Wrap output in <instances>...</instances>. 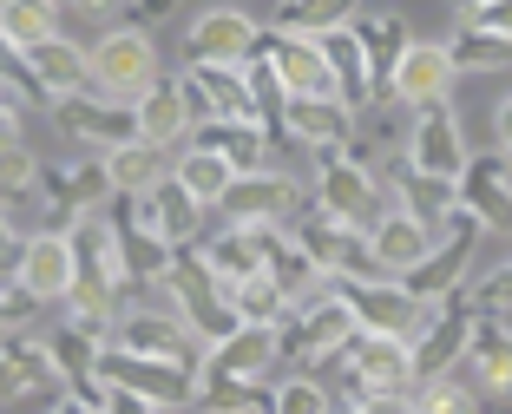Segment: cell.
I'll return each instance as SVG.
<instances>
[{"mask_svg":"<svg viewBox=\"0 0 512 414\" xmlns=\"http://www.w3.org/2000/svg\"><path fill=\"white\" fill-rule=\"evenodd\" d=\"M493 152H499V158H512V92L493 106Z\"/></svg>","mask_w":512,"mask_h":414,"instance_id":"obj_39","label":"cell"},{"mask_svg":"<svg viewBox=\"0 0 512 414\" xmlns=\"http://www.w3.org/2000/svg\"><path fill=\"white\" fill-rule=\"evenodd\" d=\"M276 138H296L316 158L348 152L355 145V112L342 99H283V119H276Z\"/></svg>","mask_w":512,"mask_h":414,"instance_id":"obj_16","label":"cell"},{"mask_svg":"<svg viewBox=\"0 0 512 414\" xmlns=\"http://www.w3.org/2000/svg\"><path fill=\"white\" fill-rule=\"evenodd\" d=\"M348 336H355V316H348V303L335 296V283L322 296H309V303H296L283 322H276L283 362H302V368H329L335 355L348 349Z\"/></svg>","mask_w":512,"mask_h":414,"instance_id":"obj_5","label":"cell"},{"mask_svg":"<svg viewBox=\"0 0 512 414\" xmlns=\"http://www.w3.org/2000/svg\"><path fill=\"white\" fill-rule=\"evenodd\" d=\"M184 99L197 119H256V92H250V66H184Z\"/></svg>","mask_w":512,"mask_h":414,"instance_id":"obj_14","label":"cell"},{"mask_svg":"<svg viewBox=\"0 0 512 414\" xmlns=\"http://www.w3.org/2000/svg\"><path fill=\"white\" fill-rule=\"evenodd\" d=\"M191 145L217 152L237 178H250V171H270V145H276V138L263 132L256 119H197L191 125Z\"/></svg>","mask_w":512,"mask_h":414,"instance_id":"obj_19","label":"cell"},{"mask_svg":"<svg viewBox=\"0 0 512 414\" xmlns=\"http://www.w3.org/2000/svg\"><path fill=\"white\" fill-rule=\"evenodd\" d=\"M119 349L125 355H158V362H184V368H191L197 336L184 329L178 316H171V309H138V316L119 322Z\"/></svg>","mask_w":512,"mask_h":414,"instance_id":"obj_21","label":"cell"},{"mask_svg":"<svg viewBox=\"0 0 512 414\" xmlns=\"http://www.w3.org/2000/svg\"><path fill=\"white\" fill-rule=\"evenodd\" d=\"M0 322H7V296H0Z\"/></svg>","mask_w":512,"mask_h":414,"instance_id":"obj_43","label":"cell"},{"mask_svg":"<svg viewBox=\"0 0 512 414\" xmlns=\"http://www.w3.org/2000/svg\"><path fill=\"white\" fill-rule=\"evenodd\" d=\"M355 14H362V0H283L276 7V27L302 33V40H322V33L355 27Z\"/></svg>","mask_w":512,"mask_h":414,"instance_id":"obj_30","label":"cell"},{"mask_svg":"<svg viewBox=\"0 0 512 414\" xmlns=\"http://www.w3.org/2000/svg\"><path fill=\"white\" fill-rule=\"evenodd\" d=\"M86 86L92 99H112V106H132L138 92L158 86V46L145 27H112L106 40L86 46Z\"/></svg>","mask_w":512,"mask_h":414,"instance_id":"obj_2","label":"cell"},{"mask_svg":"<svg viewBox=\"0 0 512 414\" xmlns=\"http://www.w3.org/2000/svg\"><path fill=\"white\" fill-rule=\"evenodd\" d=\"M197 125L191 99H184L178 79H158L151 92H138L132 99V138H145V145H158V152H171V145H184Z\"/></svg>","mask_w":512,"mask_h":414,"instance_id":"obj_18","label":"cell"},{"mask_svg":"<svg viewBox=\"0 0 512 414\" xmlns=\"http://www.w3.org/2000/svg\"><path fill=\"white\" fill-rule=\"evenodd\" d=\"M60 40V7L53 0H0V46L33 53V46Z\"/></svg>","mask_w":512,"mask_h":414,"instance_id":"obj_26","label":"cell"},{"mask_svg":"<svg viewBox=\"0 0 512 414\" xmlns=\"http://www.w3.org/2000/svg\"><path fill=\"white\" fill-rule=\"evenodd\" d=\"M256 40H263V27L243 7H211V14L191 20V60H204V66H250Z\"/></svg>","mask_w":512,"mask_h":414,"instance_id":"obj_17","label":"cell"},{"mask_svg":"<svg viewBox=\"0 0 512 414\" xmlns=\"http://www.w3.org/2000/svg\"><path fill=\"white\" fill-rule=\"evenodd\" d=\"M480 244H486V224H480L473 211H460V204H453L447 224L434 230V250H427V257L401 276V290H407V296H421V303H440V296L467 290V276H473V257H480Z\"/></svg>","mask_w":512,"mask_h":414,"instance_id":"obj_3","label":"cell"},{"mask_svg":"<svg viewBox=\"0 0 512 414\" xmlns=\"http://www.w3.org/2000/svg\"><path fill=\"white\" fill-rule=\"evenodd\" d=\"M14 145H20V119H14V106L0 99V152H14Z\"/></svg>","mask_w":512,"mask_h":414,"instance_id":"obj_40","label":"cell"},{"mask_svg":"<svg viewBox=\"0 0 512 414\" xmlns=\"http://www.w3.org/2000/svg\"><path fill=\"white\" fill-rule=\"evenodd\" d=\"M453 86H460V73H453L447 46L440 40H407V53L394 60L381 99H388V106H407V112H427V106H447Z\"/></svg>","mask_w":512,"mask_h":414,"instance_id":"obj_8","label":"cell"},{"mask_svg":"<svg viewBox=\"0 0 512 414\" xmlns=\"http://www.w3.org/2000/svg\"><path fill=\"white\" fill-rule=\"evenodd\" d=\"M53 414H99V401H79V395H66V401H60Z\"/></svg>","mask_w":512,"mask_h":414,"instance_id":"obj_41","label":"cell"},{"mask_svg":"<svg viewBox=\"0 0 512 414\" xmlns=\"http://www.w3.org/2000/svg\"><path fill=\"white\" fill-rule=\"evenodd\" d=\"M316 211H322V217H335L342 230H362V237L394 211V204H388V184L375 178V165H368L362 145H348V152H329V158L316 165Z\"/></svg>","mask_w":512,"mask_h":414,"instance_id":"obj_1","label":"cell"},{"mask_svg":"<svg viewBox=\"0 0 512 414\" xmlns=\"http://www.w3.org/2000/svg\"><path fill=\"white\" fill-rule=\"evenodd\" d=\"M316 46H322V66H329V79H335V99H342V106L362 119V112L381 99L375 73H368V60H362V40L342 27V33H322Z\"/></svg>","mask_w":512,"mask_h":414,"instance_id":"obj_22","label":"cell"},{"mask_svg":"<svg viewBox=\"0 0 512 414\" xmlns=\"http://www.w3.org/2000/svg\"><path fill=\"white\" fill-rule=\"evenodd\" d=\"M73 244L66 237H53V230H40V237H27L20 244V290L33 296V303H60V296H73Z\"/></svg>","mask_w":512,"mask_h":414,"instance_id":"obj_20","label":"cell"},{"mask_svg":"<svg viewBox=\"0 0 512 414\" xmlns=\"http://www.w3.org/2000/svg\"><path fill=\"white\" fill-rule=\"evenodd\" d=\"M473 296L453 290L440 296V303L421 309V329L407 336V362H414V382H434V375H453V362H460V349H467V329H473Z\"/></svg>","mask_w":512,"mask_h":414,"instance_id":"obj_6","label":"cell"},{"mask_svg":"<svg viewBox=\"0 0 512 414\" xmlns=\"http://www.w3.org/2000/svg\"><path fill=\"white\" fill-rule=\"evenodd\" d=\"M335 296L348 303V316H355V329L362 336H394L407 342L414 329H421V296H407L394 276H348V283H335Z\"/></svg>","mask_w":512,"mask_h":414,"instance_id":"obj_7","label":"cell"},{"mask_svg":"<svg viewBox=\"0 0 512 414\" xmlns=\"http://www.w3.org/2000/svg\"><path fill=\"white\" fill-rule=\"evenodd\" d=\"M66 125H73L79 138H92V145H125V138H132V106H112V99H86V92H79L73 106H66Z\"/></svg>","mask_w":512,"mask_h":414,"instance_id":"obj_32","label":"cell"},{"mask_svg":"<svg viewBox=\"0 0 512 414\" xmlns=\"http://www.w3.org/2000/svg\"><path fill=\"white\" fill-rule=\"evenodd\" d=\"M230 178H237V171H230L217 152H204V145H184V158H171V184H178L191 204H204V211H217V198L230 191Z\"/></svg>","mask_w":512,"mask_h":414,"instance_id":"obj_28","label":"cell"},{"mask_svg":"<svg viewBox=\"0 0 512 414\" xmlns=\"http://www.w3.org/2000/svg\"><path fill=\"white\" fill-rule=\"evenodd\" d=\"M460 165H467V132H460V119H453L447 106H427L414 112V132H407V171L414 178H460Z\"/></svg>","mask_w":512,"mask_h":414,"instance_id":"obj_12","label":"cell"},{"mask_svg":"<svg viewBox=\"0 0 512 414\" xmlns=\"http://www.w3.org/2000/svg\"><path fill=\"white\" fill-rule=\"evenodd\" d=\"M230 309H237V322H263V329H276V322L289 316L283 290H276L270 276H250V283H237V290H224Z\"/></svg>","mask_w":512,"mask_h":414,"instance_id":"obj_34","label":"cell"},{"mask_svg":"<svg viewBox=\"0 0 512 414\" xmlns=\"http://www.w3.org/2000/svg\"><path fill=\"white\" fill-rule=\"evenodd\" d=\"M27 60V73L40 79L46 92H60V99H79L86 92V53H79L73 40H46V46H33V53H20Z\"/></svg>","mask_w":512,"mask_h":414,"instance_id":"obj_29","label":"cell"},{"mask_svg":"<svg viewBox=\"0 0 512 414\" xmlns=\"http://www.w3.org/2000/svg\"><path fill=\"white\" fill-rule=\"evenodd\" d=\"M440 46H447L453 73H499V66H512V46L493 40V33H480V27H460L453 40H440Z\"/></svg>","mask_w":512,"mask_h":414,"instance_id":"obj_33","label":"cell"},{"mask_svg":"<svg viewBox=\"0 0 512 414\" xmlns=\"http://www.w3.org/2000/svg\"><path fill=\"white\" fill-rule=\"evenodd\" d=\"M335 368H342V395L348 401H394V395H414V362H407V342L394 336H348V349L335 355ZM342 401V408H348Z\"/></svg>","mask_w":512,"mask_h":414,"instance_id":"obj_4","label":"cell"},{"mask_svg":"<svg viewBox=\"0 0 512 414\" xmlns=\"http://www.w3.org/2000/svg\"><path fill=\"white\" fill-rule=\"evenodd\" d=\"M453 204L473 211L486 230L493 224H512V158L499 152H467L460 178H453Z\"/></svg>","mask_w":512,"mask_h":414,"instance_id":"obj_15","label":"cell"},{"mask_svg":"<svg viewBox=\"0 0 512 414\" xmlns=\"http://www.w3.org/2000/svg\"><path fill=\"white\" fill-rule=\"evenodd\" d=\"M256 60L270 66V79L283 86V99H335V79H329V66H322V46L302 40V33L263 27Z\"/></svg>","mask_w":512,"mask_h":414,"instance_id":"obj_10","label":"cell"},{"mask_svg":"<svg viewBox=\"0 0 512 414\" xmlns=\"http://www.w3.org/2000/svg\"><path fill=\"white\" fill-rule=\"evenodd\" d=\"M217 211L230 217V230H283L302 211V191L283 171H250V178H230V191L217 198Z\"/></svg>","mask_w":512,"mask_h":414,"instance_id":"obj_11","label":"cell"},{"mask_svg":"<svg viewBox=\"0 0 512 414\" xmlns=\"http://www.w3.org/2000/svg\"><path fill=\"white\" fill-rule=\"evenodd\" d=\"M197 263H204V276H211L217 290H237V283H250V276H263V230H217L211 244L197 250Z\"/></svg>","mask_w":512,"mask_h":414,"instance_id":"obj_24","label":"cell"},{"mask_svg":"<svg viewBox=\"0 0 512 414\" xmlns=\"http://www.w3.org/2000/svg\"><path fill=\"white\" fill-rule=\"evenodd\" d=\"M460 27H480V33H493V40L512 46V0H486V7L460 14Z\"/></svg>","mask_w":512,"mask_h":414,"instance_id":"obj_38","label":"cell"},{"mask_svg":"<svg viewBox=\"0 0 512 414\" xmlns=\"http://www.w3.org/2000/svg\"><path fill=\"white\" fill-rule=\"evenodd\" d=\"M388 204H394V211H407V217H421L427 230H440V224H447V211H453V184L447 178H414V171H401V178L388 184Z\"/></svg>","mask_w":512,"mask_h":414,"instance_id":"obj_31","label":"cell"},{"mask_svg":"<svg viewBox=\"0 0 512 414\" xmlns=\"http://www.w3.org/2000/svg\"><path fill=\"white\" fill-rule=\"evenodd\" d=\"M33 184H40V165H33L27 152H0V211H14L20 198H33Z\"/></svg>","mask_w":512,"mask_h":414,"instance_id":"obj_36","label":"cell"},{"mask_svg":"<svg viewBox=\"0 0 512 414\" xmlns=\"http://www.w3.org/2000/svg\"><path fill=\"white\" fill-rule=\"evenodd\" d=\"M99 382L106 388H132V395L158 401V408H178V401H191V368L184 362H158V355H99Z\"/></svg>","mask_w":512,"mask_h":414,"instance_id":"obj_13","label":"cell"},{"mask_svg":"<svg viewBox=\"0 0 512 414\" xmlns=\"http://www.w3.org/2000/svg\"><path fill=\"white\" fill-rule=\"evenodd\" d=\"M106 191H119V198H145V191H158V184L171 178V158L158 152V145H145V138H125V145H112L106 152Z\"/></svg>","mask_w":512,"mask_h":414,"instance_id":"obj_25","label":"cell"},{"mask_svg":"<svg viewBox=\"0 0 512 414\" xmlns=\"http://www.w3.org/2000/svg\"><path fill=\"white\" fill-rule=\"evenodd\" d=\"M427 250H434V230H427L421 217H407V211H388L375 230H368V257H375V270L394 276V283H401Z\"/></svg>","mask_w":512,"mask_h":414,"instance_id":"obj_23","label":"cell"},{"mask_svg":"<svg viewBox=\"0 0 512 414\" xmlns=\"http://www.w3.org/2000/svg\"><path fill=\"white\" fill-rule=\"evenodd\" d=\"M473 309H486V316H512V263H499V270H486L480 283H473Z\"/></svg>","mask_w":512,"mask_h":414,"instance_id":"obj_37","label":"cell"},{"mask_svg":"<svg viewBox=\"0 0 512 414\" xmlns=\"http://www.w3.org/2000/svg\"><path fill=\"white\" fill-rule=\"evenodd\" d=\"M79 7H112V0H79Z\"/></svg>","mask_w":512,"mask_h":414,"instance_id":"obj_42","label":"cell"},{"mask_svg":"<svg viewBox=\"0 0 512 414\" xmlns=\"http://www.w3.org/2000/svg\"><path fill=\"white\" fill-rule=\"evenodd\" d=\"M355 40H362V60H368V73H375V86H388V73H394V60L407 53V20L401 14H355Z\"/></svg>","mask_w":512,"mask_h":414,"instance_id":"obj_27","label":"cell"},{"mask_svg":"<svg viewBox=\"0 0 512 414\" xmlns=\"http://www.w3.org/2000/svg\"><path fill=\"white\" fill-rule=\"evenodd\" d=\"M414 414H486V408L460 375H434V382L414 388Z\"/></svg>","mask_w":512,"mask_h":414,"instance_id":"obj_35","label":"cell"},{"mask_svg":"<svg viewBox=\"0 0 512 414\" xmlns=\"http://www.w3.org/2000/svg\"><path fill=\"white\" fill-rule=\"evenodd\" d=\"M453 375L473 388L480 401H499L512 395V316H473L467 329V349H460V362H453Z\"/></svg>","mask_w":512,"mask_h":414,"instance_id":"obj_9","label":"cell"}]
</instances>
